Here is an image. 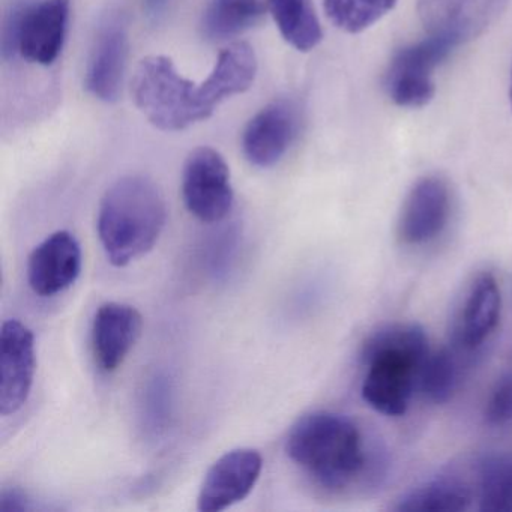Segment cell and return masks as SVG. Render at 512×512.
<instances>
[{
	"label": "cell",
	"instance_id": "6da1fadb",
	"mask_svg": "<svg viewBox=\"0 0 512 512\" xmlns=\"http://www.w3.org/2000/svg\"><path fill=\"white\" fill-rule=\"evenodd\" d=\"M166 221V200L154 181L139 175L118 179L98 211V235L109 262L124 268L142 259L157 245Z\"/></svg>",
	"mask_w": 512,
	"mask_h": 512
},
{
	"label": "cell",
	"instance_id": "7a4b0ae2",
	"mask_svg": "<svg viewBox=\"0 0 512 512\" xmlns=\"http://www.w3.org/2000/svg\"><path fill=\"white\" fill-rule=\"evenodd\" d=\"M427 356V335L415 323H394L371 334L362 347L365 403L386 416L404 415Z\"/></svg>",
	"mask_w": 512,
	"mask_h": 512
},
{
	"label": "cell",
	"instance_id": "3957f363",
	"mask_svg": "<svg viewBox=\"0 0 512 512\" xmlns=\"http://www.w3.org/2000/svg\"><path fill=\"white\" fill-rule=\"evenodd\" d=\"M290 460L323 487L341 490L365 467L362 434L355 422L334 412H311L290 428L286 440Z\"/></svg>",
	"mask_w": 512,
	"mask_h": 512
},
{
	"label": "cell",
	"instance_id": "277c9868",
	"mask_svg": "<svg viewBox=\"0 0 512 512\" xmlns=\"http://www.w3.org/2000/svg\"><path fill=\"white\" fill-rule=\"evenodd\" d=\"M131 94L149 124L166 133L187 130L212 116L203 101L200 83L182 76L167 56L152 55L140 61Z\"/></svg>",
	"mask_w": 512,
	"mask_h": 512
},
{
	"label": "cell",
	"instance_id": "5b68a950",
	"mask_svg": "<svg viewBox=\"0 0 512 512\" xmlns=\"http://www.w3.org/2000/svg\"><path fill=\"white\" fill-rule=\"evenodd\" d=\"M70 0H38L13 8L2 28V55L50 67L67 40Z\"/></svg>",
	"mask_w": 512,
	"mask_h": 512
},
{
	"label": "cell",
	"instance_id": "8992f818",
	"mask_svg": "<svg viewBox=\"0 0 512 512\" xmlns=\"http://www.w3.org/2000/svg\"><path fill=\"white\" fill-rule=\"evenodd\" d=\"M460 44L451 35L433 34L421 43L401 49L386 73L385 86L392 103L404 109L427 106L436 95L434 70Z\"/></svg>",
	"mask_w": 512,
	"mask_h": 512
},
{
	"label": "cell",
	"instance_id": "52a82bcc",
	"mask_svg": "<svg viewBox=\"0 0 512 512\" xmlns=\"http://www.w3.org/2000/svg\"><path fill=\"white\" fill-rule=\"evenodd\" d=\"M182 197L188 212L202 223L224 220L232 211V178L226 160L209 146H200L188 155L182 173Z\"/></svg>",
	"mask_w": 512,
	"mask_h": 512
},
{
	"label": "cell",
	"instance_id": "ba28073f",
	"mask_svg": "<svg viewBox=\"0 0 512 512\" xmlns=\"http://www.w3.org/2000/svg\"><path fill=\"white\" fill-rule=\"evenodd\" d=\"M263 470L257 449L238 448L221 455L206 472L197 497V509L220 512L242 502L256 487Z\"/></svg>",
	"mask_w": 512,
	"mask_h": 512
},
{
	"label": "cell",
	"instance_id": "9c48e42d",
	"mask_svg": "<svg viewBox=\"0 0 512 512\" xmlns=\"http://www.w3.org/2000/svg\"><path fill=\"white\" fill-rule=\"evenodd\" d=\"M35 338L31 329L19 320H7L0 332V413L19 412L34 385Z\"/></svg>",
	"mask_w": 512,
	"mask_h": 512
},
{
	"label": "cell",
	"instance_id": "30bf717a",
	"mask_svg": "<svg viewBox=\"0 0 512 512\" xmlns=\"http://www.w3.org/2000/svg\"><path fill=\"white\" fill-rule=\"evenodd\" d=\"M298 107L278 100L253 116L242 134V151L253 166L269 169L283 160L299 133Z\"/></svg>",
	"mask_w": 512,
	"mask_h": 512
},
{
	"label": "cell",
	"instance_id": "8fae6325",
	"mask_svg": "<svg viewBox=\"0 0 512 512\" xmlns=\"http://www.w3.org/2000/svg\"><path fill=\"white\" fill-rule=\"evenodd\" d=\"M451 215L448 184L437 176L419 179L404 200L398 218V238L406 245H424L436 239Z\"/></svg>",
	"mask_w": 512,
	"mask_h": 512
},
{
	"label": "cell",
	"instance_id": "7c38bea8",
	"mask_svg": "<svg viewBox=\"0 0 512 512\" xmlns=\"http://www.w3.org/2000/svg\"><path fill=\"white\" fill-rule=\"evenodd\" d=\"M82 271V247L73 233L59 230L32 251L28 281L38 296L50 298L73 286Z\"/></svg>",
	"mask_w": 512,
	"mask_h": 512
},
{
	"label": "cell",
	"instance_id": "4fadbf2b",
	"mask_svg": "<svg viewBox=\"0 0 512 512\" xmlns=\"http://www.w3.org/2000/svg\"><path fill=\"white\" fill-rule=\"evenodd\" d=\"M130 38L124 22L109 19L95 38L86 68L85 86L95 100L116 103L127 73Z\"/></svg>",
	"mask_w": 512,
	"mask_h": 512
},
{
	"label": "cell",
	"instance_id": "5bb4252c",
	"mask_svg": "<svg viewBox=\"0 0 512 512\" xmlns=\"http://www.w3.org/2000/svg\"><path fill=\"white\" fill-rule=\"evenodd\" d=\"M142 314L133 305L107 302L95 313L92 323V352L104 373L118 370L142 334Z\"/></svg>",
	"mask_w": 512,
	"mask_h": 512
},
{
	"label": "cell",
	"instance_id": "9a60e30c",
	"mask_svg": "<svg viewBox=\"0 0 512 512\" xmlns=\"http://www.w3.org/2000/svg\"><path fill=\"white\" fill-rule=\"evenodd\" d=\"M502 296L491 272H482L470 284L454 322V343L464 352L481 347L500 319Z\"/></svg>",
	"mask_w": 512,
	"mask_h": 512
},
{
	"label": "cell",
	"instance_id": "2e32d148",
	"mask_svg": "<svg viewBox=\"0 0 512 512\" xmlns=\"http://www.w3.org/2000/svg\"><path fill=\"white\" fill-rule=\"evenodd\" d=\"M256 52L248 43H235L218 56L211 74L200 83L203 101L212 113L235 95L244 94L257 76Z\"/></svg>",
	"mask_w": 512,
	"mask_h": 512
},
{
	"label": "cell",
	"instance_id": "e0dca14e",
	"mask_svg": "<svg viewBox=\"0 0 512 512\" xmlns=\"http://www.w3.org/2000/svg\"><path fill=\"white\" fill-rule=\"evenodd\" d=\"M469 482L457 475H439L404 493L392 506L398 512H460L472 505Z\"/></svg>",
	"mask_w": 512,
	"mask_h": 512
},
{
	"label": "cell",
	"instance_id": "ac0fdd59",
	"mask_svg": "<svg viewBox=\"0 0 512 512\" xmlns=\"http://www.w3.org/2000/svg\"><path fill=\"white\" fill-rule=\"evenodd\" d=\"M269 13L287 44L307 53L323 40L322 26L311 0H266Z\"/></svg>",
	"mask_w": 512,
	"mask_h": 512
},
{
	"label": "cell",
	"instance_id": "d6986e66",
	"mask_svg": "<svg viewBox=\"0 0 512 512\" xmlns=\"http://www.w3.org/2000/svg\"><path fill=\"white\" fill-rule=\"evenodd\" d=\"M479 509L512 512V448L488 452L476 464Z\"/></svg>",
	"mask_w": 512,
	"mask_h": 512
},
{
	"label": "cell",
	"instance_id": "ffe728a7",
	"mask_svg": "<svg viewBox=\"0 0 512 512\" xmlns=\"http://www.w3.org/2000/svg\"><path fill=\"white\" fill-rule=\"evenodd\" d=\"M265 14L263 0H209L202 17L203 37L226 41L253 28Z\"/></svg>",
	"mask_w": 512,
	"mask_h": 512
},
{
	"label": "cell",
	"instance_id": "44dd1931",
	"mask_svg": "<svg viewBox=\"0 0 512 512\" xmlns=\"http://www.w3.org/2000/svg\"><path fill=\"white\" fill-rule=\"evenodd\" d=\"M397 0H323L329 22L347 34H361L391 13Z\"/></svg>",
	"mask_w": 512,
	"mask_h": 512
},
{
	"label": "cell",
	"instance_id": "7402d4cb",
	"mask_svg": "<svg viewBox=\"0 0 512 512\" xmlns=\"http://www.w3.org/2000/svg\"><path fill=\"white\" fill-rule=\"evenodd\" d=\"M460 383V367L457 358L449 349L428 353L421 374L419 386L431 403H448L454 397Z\"/></svg>",
	"mask_w": 512,
	"mask_h": 512
},
{
	"label": "cell",
	"instance_id": "603a6c76",
	"mask_svg": "<svg viewBox=\"0 0 512 512\" xmlns=\"http://www.w3.org/2000/svg\"><path fill=\"white\" fill-rule=\"evenodd\" d=\"M485 421L490 425H508L512 422V371L503 374L491 389L484 410Z\"/></svg>",
	"mask_w": 512,
	"mask_h": 512
},
{
	"label": "cell",
	"instance_id": "cb8c5ba5",
	"mask_svg": "<svg viewBox=\"0 0 512 512\" xmlns=\"http://www.w3.org/2000/svg\"><path fill=\"white\" fill-rule=\"evenodd\" d=\"M146 4H148L149 10L160 11L163 8V5L166 4V0H146Z\"/></svg>",
	"mask_w": 512,
	"mask_h": 512
},
{
	"label": "cell",
	"instance_id": "d4e9b609",
	"mask_svg": "<svg viewBox=\"0 0 512 512\" xmlns=\"http://www.w3.org/2000/svg\"><path fill=\"white\" fill-rule=\"evenodd\" d=\"M509 101H511V107H512V71H511V86H509Z\"/></svg>",
	"mask_w": 512,
	"mask_h": 512
}]
</instances>
